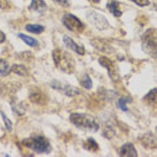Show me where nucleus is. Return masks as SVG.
Segmentation results:
<instances>
[{
    "label": "nucleus",
    "mask_w": 157,
    "mask_h": 157,
    "mask_svg": "<svg viewBox=\"0 0 157 157\" xmlns=\"http://www.w3.org/2000/svg\"><path fill=\"white\" fill-rule=\"evenodd\" d=\"M52 57L57 68L67 73H71L74 71L75 63L69 53L61 49H55L53 51Z\"/></svg>",
    "instance_id": "obj_1"
},
{
    "label": "nucleus",
    "mask_w": 157,
    "mask_h": 157,
    "mask_svg": "<svg viewBox=\"0 0 157 157\" xmlns=\"http://www.w3.org/2000/svg\"><path fill=\"white\" fill-rule=\"evenodd\" d=\"M70 121L77 128L90 132H96L99 129V124L93 116L82 113H72L70 116Z\"/></svg>",
    "instance_id": "obj_2"
},
{
    "label": "nucleus",
    "mask_w": 157,
    "mask_h": 157,
    "mask_svg": "<svg viewBox=\"0 0 157 157\" xmlns=\"http://www.w3.org/2000/svg\"><path fill=\"white\" fill-rule=\"evenodd\" d=\"M22 144L37 153H50L52 147L48 139L44 136H32L29 138H25L22 141Z\"/></svg>",
    "instance_id": "obj_3"
},
{
    "label": "nucleus",
    "mask_w": 157,
    "mask_h": 157,
    "mask_svg": "<svg viewBox=\"0 0 157 157\" xmlns=\"http://www.w3.org/2000/svg\"><path fill=\"white\" fill-rule=\"evenodd\" d=\"M141 43L143 51L156 59V29H148L141 37Z\"/></svg>",
    "instance_id": "obj_4"
},
{
    "label": "nucleus",
    "mask_w": 157,
    "mask_h": 157,
    "mask_svg": "<svg viewBox=\"0 0 157 157\" xmlns=\"http://www.w3.org/2000/svg\"><path fill=\"white\" fill-rule=\"evenodd\" d=\"M63 25L71 32L82 33L85 29V25L76 16L71 13L64 14L62 18Z\"/></svg>",
    "instance_id": "obj_5"
},
{
    "label": "nucleus",
    "mask_w": 157,
    "mask_h": 157,
    "mask_svg": "<svg viewBox=\"0 0 157 157\" xmlns=\"http://www.w3.org/2000/svg\"><path fill=\"white\" fill-rule=\"evenodd\" d=\"M86 18L91 25L99 30H105L109 26V21L105 17L94 10H90L86 13Z\"/></svg>",
    "instance_id": "obj_6"
},
{
    "label": "nucleus",
    "mask_w": 157,
    "mask_h": 157,
    "mask_svg": "<svg viewBox=\"0 0 157 157\" xmlns=\"http://www.w3.org/2000/svg\"><path fill=\"white\" fill-rule=\"evenodd\" d=\"M63 43H64V46L67 47L69 50H72L75 53H76L78 55H84L85 54V48H84L83 46H79L78 44H77L73 39H71V37H69L68 36L64 35L63 36Z\"/></svg>",
    "instance_id": "obj_7"
},
{
    "label": "nucleus",
    "mask_w": 157,
    "mask_h": 157,
    "mask_svg": "<svg viewBox=\"0 0 157 157\" xmlns=\"http://www.w3.org/2000/svg\"><path fill=\"white\" fill-rule=\"evenodd\" d=\"M98 62H99V64L102 67L105 68L108 70V71H109V75L112 78V80H116V79H117L116 78H117V73H116V66L114 65L113 61H110L107 57H101L99 58Z\"/></svg>",
    "instance_id": "obj_8"
},
{
    "label": "nucleus",
    "mask_w": 157,
    "mask_h": 157,
    "mask_svg": "<svg viewBox=\"0 0 157 157\" xmlns=\"http://www.w3.org/2000/svg\"><path fill=\"white\" fill-rule=\"evenodd\" d=\"M120 156L124 157H137V152L132 143H126L120 148Z\"/></svg>",
    "instance_id": "obj_9"
},
{
    "label": "nucleus",
    "mask_w": 157,
    "mask_h": 157,
    "mask_svg": "<svg viewBox=\"0 0 157 157\" xmlns=\"http://www.w3.org/2000/svg\"><path fill=\"white\" fill-rule=\"evenodd\" d=\"M29 10L39 13H43L47 11V6L43 0H32Z\"/></svg>",
    "instance_id": "obj_10"
},
{
    "label": "nucleus",
    "mask_w": 157,
    "mask_h": 157,
    "mask_svg": "<svg viewBox=\"0 0 157 157\" xmlns=\"http://www.w3.org/2000/svg\"><path fill=\"white\" fill-rule=\"evenodd\" d=\"M30 100L37 105H44L47 102V98L40 90L33 91L30 94Z\"/></svg>",
    "instance_id": "obj_11"
},
{
    "label": "nucleus",
    "mask_w": 157,
    "mask_h": 157,
    "mask_svg": "<svg viewBox=\"0 0 157 157\" xmlns=\"http://www.w3.org/2000/svg\"><path fill=\"white\" fill-rule=\"evenodd\" d=\"M107 8L109 9V12L112 13L115 17H121L123 12L120 9V2L116 0H112L107 4Z\"/></svg>",
    "instance_id": "obj_12"
},
{
    "label": "nucleus",
    "mask_w": 157,
    "mask_h": 157,
    "mask_svg": "<svg viewBox=\"0 0 157 157\" xmlns=\"http://www.w3.org/2000/svg\"><path fill=\"white\" fill-rule=\"evenodd\" d=\"M17 36L21 39L25 44H27L30 47H37L39 46V42L36 39L32 37V36H27V35L23 34V33H19Z\"/></svg>",
    "instance_id": "obj_13"
},
{
    "label": "nucleus",
    "mask_w": 157,
    "mask_h": 157,
    "mask_svg": "<svg viewBox=\"0 0 157 157\" xmlns=\"http://www.w3.org/2000/svg\"><path fill=\"white\" fill-rule=\"evenodd\" d=\"M141 143H142V145L147 148H153L156 145L155 137L152 134H148L143 136Z\"/></svg>",
    "instance_id": "obj_14"
},
{
    "label": "nucleus",
    "mask_w": 157,
    "mask_h": 157,
    "mask_svg": "<svg viewBox=\"0 0 157 157\" xmlns=\"http://www.w3.org/2000/svg\"><path fill=\"white\" fill-rule=\"evenodd\" d=\"M83 147L85 149L88 150L89 152H96L99 150V145L97 141L94 139L93 137H89L84 143Z\"/></svg>",
    "instance_id": "obj_15"
},
{
    "label": "nucleus",
    "mask_w": 157,
    "mask_h": 157,
    "mask_svg": "<svg viewBox=\"0 0 157 157\" xmlns=\"http://www.w3.org/2000/svg\"><path fill=\"white\" fill-rule=\"evenodd\" d=\"M11 71L14 72L20 76H27L29 75V71L25 65L22 64H13L11 66Z\"/></svg>",
    "instance_id": "obj_16"
},
{
    "label": "nucleus",
    "mask_w": 157,
    "mask_h": 157,
    "mask_svg": "<svg viewBox=\"0 0 157 157\" xmlns=\"http://www.w3.org/2000/svg\"><path fill=\"white\" fill-rule=\"evenodd\" d=\"M25 29H26L27 32H30V33H33V34H40V33L44 32L45 27L41 25H37V24H35V25L29 24V25H26Z\"/></svg>",
    "instance_id": "obj_17"
},
{
    "label": "nucleus",
    "mask_w": 157,
    "mask_h": 157,
    "mask_svg": "<svg viewBox=\"0 0 157 157\" xmlns=\"http://www.w3.org/2000/svg\"><path fill=\"white\" fill-rule=\"evenodd\" d=\"M63 90L64 91V94L68 97H74L80 94V90L76 88L75 86H71L68 84H65L63 86Z\"/></svg>",
    "instance_id": "obj_18"
},
{
    "label": "nucleus",
    "mask_w": 157,
    "mask_h": 157,
    "mask_svg": "<svg viewBox=\"0 0 157 157\" xmlns=\"http://www.w3.org/2000/svg\"><path fill=\"white\" fill-rule=\"evenodd\" d=\"M79 83H80V85L82 87H84L86 90H90L92 86H93V82H92L90 77L86 73L83 74L80 77V78H79Z\"/></svg>",
    "instance_id": "obj_19"
},
{
    "label": "nucleus",
    "mask_w": 157,
    "mask_h": 157,
    "mask_svg": "<svg viewBox=\"0 0 157 157\" xmlns=\"http://www.w3.org/2000/svg\"><path fill=\"white\" fill-rule=\"evenodd\" d=\"M11 72V67L5 60L0 59V76H6Z\"/></svg>",
    "instance_id": "obj_20"
},
{
    "label": "nucleus",
    "mask_w": 157,
    "mask_h": 157,
    "mask_svg": "<svg viewBox=\"0 0 157 157\" xmlns=\"http://www.w3.org/2000/svg\"><path fill=\"white\" fill-rule=\"evenodd\" d=\"M144 101H145L149 105H154L156 103V88L150 90L148 94L144 98Z\"/></svg>",
    "instance_id": "obj_21"
},
{
    "label": "nucleus",
    "mask_w": 157,
    "mask_h": 157,
    "mask_svg": "<svg viewBox=\"0 0 157 157\" xmlns=\"http://www.w3.org/2000/svg\"><path fill=\"white\" fill-rule=\"evenodd\" d=\"M132 100H129V98H121L118 101V106L120 107V109H121L123 112H127L128 111V108L127 106V102H131Z\"/></svg>",
    "instance_id": "obj_22"
},
{
    "label": "nucleus",
    "mask_w": 157,
    "mask_h": 157,
    "mask_svg": "<svg viewBox=\"0 0 157 157\" xmlns=\"http://www.w3.org/2000/svg\"><path fill=\"white\" fill-rule=\"evenodd\" d=\"M1 114H2V120H3L4 123H5V126L6 127V129H7L9 131H12V129H13V123H12V121H11L10 120L9 118L7 117V116H6L4 113H1Z\"/></svg>",
    "instance_id": "obj_23"
},
{
    "label": "nucleus",
    "mask_w": 157,
    "mask_h": 157,
    "mask_svg": "<svg viewBox=\"0 0 157 157\" xmlns=\"http://www.w3.org/2000/svg\"><path fill=\"white\" fill-rule=\"evenodd\" d=\"M115 134V131L113 130V129L111 127H106L105 130V136L107 138L110 139L112 137L114 136Z\"/></svg>",
    "instance_id": "obj_24"
},
{
    "label": "nucleus",
    "mask_w": 157,
    "mask_h": 157,
    "mask_svg": "<svg viewBox=\"0 0 157 157\" xmlns=\"http://www.w3.org/2000/svg\"><path fill=\"white\" fill-rule=\"evenodd\" d=\"M132 1L133 2H134L135 4H137V6H148L150 4V2L148 0H130Z\"/></svg>",
    "instance_id": "obj_25"
},
{
    "label": "nucleus",
    "mask_w": 157,
    "mask_h": 157,
    "mask_svg": "<svg viewBox=\"0 0 157 157\" xmlns=\"http://www.w3.org/2000/svg\"><path fill=\"white\" fill-rule=\"evenodd\" d=\"M9 3L7 0H0V8L2 9H6L9 7Z\"/></svg>",
    "instance_id": "obj_26"
},
{
    "label": "nucleus",
    "mask_w": 157,
    "mask_h": 157,
    "mask_svg": "<svg viewBox=\"0 0 157 157\" xmlns=\"http://www.w3.org/2000/svg\"><path fill=\"white\" fill-rule=\"evenodd\" d=\"M54 1L59 5L63 6H69L68 0H54Z\"/></svg>",
    "instance_id": "obj_27"
},
{
    "label": "nucleus",
    "mask_w": 157,
    "mask_h": 157,
    "mask_svg": "<svg viewBox=\"0 0 157 157\" xmlns=\"http://www.w3.org/2000/svg\"><path fill=\"white\" fill-rule=\"evenodd\" d=\"M6 40V36L2 31L0 30V43H2L3 42H5Z\"/></svg>",
    "instance_id": "obj_28"
},
{
    "label": "nucleus",
    "mask_w": 157,
    "mask_h": 157,
    "mask_svg": "<svg viewBox=\"0 0 157 157\" xmlns=\"http://www.w3.org/2000/svg\"><path fill=\"white\" fill-rule=\"evenodd\" d=\"M90 1L92 2H94V3H99L101 0H90Z\"/></svg>",
    "instance_id": "obj_29"
}]
</instances>
